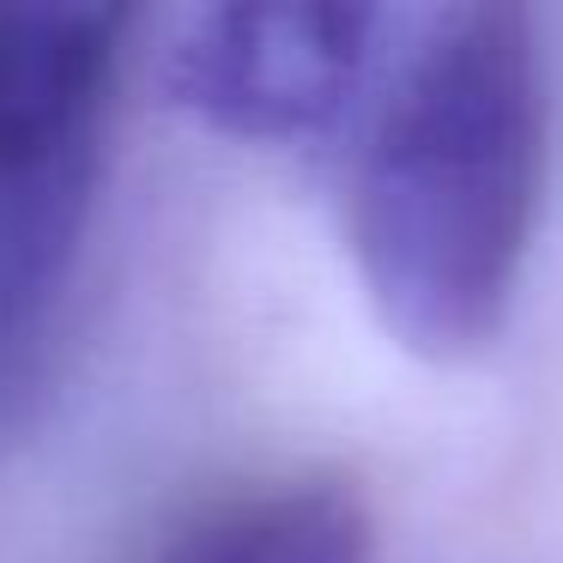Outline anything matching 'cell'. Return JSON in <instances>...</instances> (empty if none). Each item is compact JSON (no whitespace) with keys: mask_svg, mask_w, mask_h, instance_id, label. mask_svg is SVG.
Wrapping results in <instances>:
<instances>
[{"mask_svg":"<svg viewBox=\"0 0 563 563\" xmlns=\"http://www.w3.org/2000/svg\"><path fill=\"white\" fill-rule=\"evenodd\" d=\"M545 146L533 19L509 0L430 19L369 115L345 195V243L394 345L473 364L503 340L545 207Z\"/></svg>","mask_w":563,"mask_h":563,"instance_id":"cell-1","label":"cell"},{"mask_svg":"<svg viewBox=\"0 0 563 563\" xmlns=\"http://www.w3.org/2000/svg\"><path fill=\"white\" fill-rule=\"evenodd\" d=\"M110 115L0 86V424L43 394L86 255Z\"/></svg>","mask_w":563,"mask_h":563,"instance_id":"cell-2","label":"cell"},{"mask_svg":"<svg viewBox=\"0 0 563 563\" xmlns=\"http://www.w3.org/2000/svg\"><path fill=\"white\" fill-rule=\"evenodd\" d=\"M369 7H207L170 49V91L249 146H303L345 122L376 62Z\"/></svg>","mask_w":563,"mask_h":563,"instance_id":"cell-3","label":"cell"},{"mask_svg":"<svg viewBox=\"0 0 563 563\" xmlns=\"http://www.w3.org/2000/svg\"><path fill=\"white\" fill-rule=\"evenodd\" d=\"M382 521L345 473H273L207 490L146 545V563H376Z\"/></svg>","mask_w":563,"mask_h":563,"instance_id":"cell-4","label":"cell"}]
</instances>
